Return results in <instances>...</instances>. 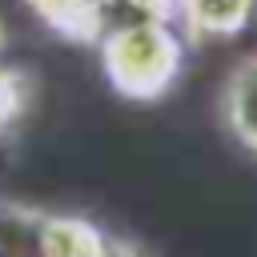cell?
Segmentation results:
<instances>
[{"instance_id":"1","label":"cell","mask_w":257,"mask_h":257,"mask_svg":"<svg viewBox=\"0 0 257 257\" xmlns=\"http://www.w3.org/2000/svg\"><path fill=\"white\" fill-rule=\"evenodd\" d=\"M181 36L165 20H133L100 36V64L108 84L128 100H157L181 72Z\"/></svg>"},{"instance_id":"2","label":"cell","mask_w":257,"mask_h":257,"mask_svg":"<svg viewBox=\"0 0 257 257\" xmlns=\"http://www.w3.org/2000/svg\"><path fill=\"white\" fill-rule=\"evenodd\" d=\"M217 112H221L225 133L241 149L257 153V52L241 56L229 68V76L221 84V96H217Z\"/></svg>"},{"instance_id":"3","label":"cell","mask_w":257,"mask_h":257,"mask_svg":"<svg viewBox=\"0 0 257 257\" xmlns=\"http://www.w3.org/2000/svg\"><path fill=\"white\" fill-rule=\"evenodd\" d=\"M257 0H181L177 16L189 36H237L253 20Z\"/></svg>"},{"instance_id":"4","label":"cell","mask_w":257,"mask_h":257,"mask_svg":"<svg viewBox=\"0 0 257 257\" xmlns=\"http://www.w3.org/2000/svg\"><path fill=\"white\" fill-rule=\"evenodd\" d=\"M104 233L92 221L80 217H44L36 225V249L40 257H100Z\"/></svg>"},{"instance_id":"5","label":"cell","mask_w":257,"mask_h":257,"mask_svg":"<svg viewBox=\"0 0 257 257\" xmlns=\"http://www.w3.org/2000/svg\"><path fill=\"white\" fill-rule=\"evenodd\" d=\"M32 4L56 32H64L72 40L100 36V0H32Z\"/></svg>"},{"instance_id":"6","label":"cell","mask_w":257,"mask_h":257,"mask_svg":"<svg viewBox=\"0 0 257 257\" xmlns=\"http://www.w3.org/2000/svg\"><path fill=\"white\" fill-rule=\"evenodd\" d=\"M32 92H36V84L24 68H0V133L20 124V116L32 104Z\"/></svg>"},{"instance_id":"7","label":"cell","mask_w":257,"mask_h":257,"mask_svg":"<svg viewBox=\"0 0 257 257\" xmlns=\"http://www.w3.org/2000/svg\"><path fill=\"white\" fill-rule=\"evenodd\" d=\"M100 257H141V253H137L128 241H112V237H108L104 249H100Z\"/></svg>"},{"instance_id":"8","label":"cell","mask_w":257,"mask_h":257,"mask_svg":"<svg viewBox=\"0 0 257 257\" xmlns=\"http://www.w3.org/2000/svg\"><path fill=\"white\" fill-rule=\"evenodd\" d=\"M0 52H4V20H0Z\"/></svg>"}]
</instances>
